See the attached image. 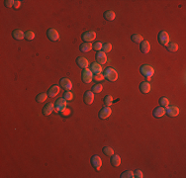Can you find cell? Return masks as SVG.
I'll return each mask as SVG.
<instances>
[{"label": "cell", "mask_w": 186, "mask_h": 178, "mask_svg": "<svg viewBox=\"0 0 186 178\" xmlns=\"http://www.w3.org/2000/svg\"><path fill=\"white\" fill-rule=\"evenodd\" d=\"M140 71H141V74H142L143 76H145V78H146V77L153 76L154 73V69L150 64H143V65H141V67H140Z\"/></svg>", "instance_id": "cell-2"}, {"label": "cell", "mask_w": 186, "mask_h": 178, "mask_svg": "<svg viewBox=\"0 0 186 178\" xmlns=\"http://www.w3.org/2000/svg\"><path fill=\"white\" fill-rule=\"evenodd\" d=\"M104 74L103 73H99V74H94L93 76V80L96 81V82H100V81H102L104 79Z\"/></svg>", "instance_id": "cell-37"}, {"label": "cell", "mask_w": 186, "mask_h": 178, "mask_svg": "<svg viewBox=\"0 0 186 178\" xmlns=\"http://www.w3.org/2000/svg\"><path fill=\"white\" fill-rule=\"evenodd\" d=\"M25 39L28 41H31L33 40V39H35V33H34L33 31H27V32L25 33Z\"/></svg>", "instance_id": "cell-34"}, {"label": "cell", "mask_w": 186, "mask_h": 178, "mask_svg": "<svg viewBox=\"0 0 186 178\" xmlns=\"http://www.w3.org/2000/svg\"><path fill=\"white\" fill-rule=\"evenodd\" d=\"M59 93V85H53L50 87V89L48 90V96L51 98L56 97L57 94Z\"/></svg>", "instance_id": "cell-15"}, {"label": "cell", "mask_w": 186, "mask_h": 178, "mask_svg": "<svg viewBox=\"0 0 186 178\" xmlns=\"http://www.w3.org/2000/svg\"><path fill=\"white\" fill-rule=\"evenodd\" d=\"M76 64L78 66L80 67V69H88V65H89V62L87 59H85V57H78L76 59Z\"/></svg>", "instance_id": "cell-14"}, {"label": "cell", "mask_w": 186, "mask_h": 178, "mask_svg": "<svg viewBox=\"0 0 186 178\" xmlns=\"http://www.w3.org/2000/svg\"><path fill=\"white\" fill-rule=\"evenodd\" d=\"M158 43L161 44V46L166 47V44L169 43V35L165 31H161V32H159L158 36Z\"/></svg>", "instance_id": "cell-4"}, {"label": "cell", "mask_w": 186, "mask_h": 178, "mask_svg": "<svg viewBox=\"0 0 186 178\" xmlns=\"http://www.w3.org/2000/svg\"><path fill=\"white\" fill-rule=\"evenodd\" d=\"M95 59H96V62H98L99 64H104L107 62L106 54L102 51L97 52V54H96V56H95Z\"/></svg>", "instance_id": "cell-11"}, {"label": "cell", "mask_w": 186, "mask_h": 178, "mask_svg": "<svg viewBox=\"0 0 186 178\" xmlns=\"http://www.w3.org/2000/svg\"><path fill=\"white\" fill-rule=\"evenodd\" d=\"M54 109V104L48 103L43 108V114L45 115V116H49V115H51L52 113H53Z\"/></svg>", "instance_id": "cell-19"}, {"label": "cell", "mask_w": 186, "mask_h": 178, "mask_svg": "<svg viewBox=\"0 0 186 178\" xmlns=\"http://www.w3.org/2000/svg\"><path fill=\"white\" fill-rule=\"evenodd\" d=\"M110 162H111V164L113 166L117 167L121 164V158H120L119 155H117V154H113V155L111 156V160H110Z\"/></svg>", "instance_id": "cell-23"}, {"label": "cell", "mask_w": 186, "mask_h": 178, "mask_svg": "<svg viewBox=\"0 0 186 178\" xmlns=\"http://www.w3.org/2000/svg\"><path fill=\"white\" fill-rule=\"evenodd\" d=\"M95 38H96V33L93 32V31H87V32H84L81 35V39L85 43H90Z\"/></svg>", "instance_id": "cell-6"}, {"label": "cell", "mask_w": 186, "mask_h": 178, "mask_svg": "<svg viewBox=\"0 0 186 178\" xmlns=\"http://www.w3.org/2000/svg\"><path fill=\"white\" fill-rule=\"evenodd\" d=\"M102 90H103V86H102L100 83H97V84H95L91 88V91H92L93 93H100Z\"/></svg>", "instance_id": "cell-31"}, {"label": "cell", "mask_w": 186, "mask_h": 178, "mask_svg": "<svg viewBox=\"0 0 186 178\" xmlns=\"http://www.w3.org/2000/svg\"><path fill=\"white\" fill-rule=\"evenodd\" d=\"M103 153L105 154L106 156H112L114 154V150L112 148H110V146H105V148H103Z\"/></svg>", "instance_id": "cell-28"}, {"label": "cell", "mask_w": 186, "mask_h": 178, "mask_svg": "<svg viewBox=\"0 0 186 178\" xmlns=\"http://www.w3.org/2000/svg\"><path fill=\"white\" fill-rule=\"evenodd\" d=\"M90 70L92 71V73H94V74L102 73V65L99 64L98 62H93V64L90 65Z\"/></svg>", "instance_id": "cell-20"}, {"label": "cell", "mask_w": 186, "mask_h": 178, "mask_svg": "<svg viewBox=\"0 0 186 178\" xmlns=\"http://www.w3.org/2000/svg\"><path fill=\"white\" fill-rule=\"evenodd\" d=\"M104 105H105L106 107H110L112 105V103H113V98H112V96H110V95H107L104 97Z\"/></svg>", "instance_id": "cell-29"}, {"label": "cell", "mask_w": 186, "mask_h": 178, "mask_svg": "<svg viewBox=\"0 0 186 178\" xmlns=\"http://www.w3.org/2000/svg\"><path fill=\"white\" fill-rule=\"evenodd\" d=\"M139 88H140V91L142 92L143 94H148L149 92L151 91V84L149 82H146V81H144L140 84L139 86Z\"/></svg>", "instance_id": "cell-17"}, {"label": "cell", "mask_w": 186, "mask_h": 178, "mask_svg": "<svg viewBox=\"0 0 186 178\" xmlns=\"http://www.w3.org/2000/svg\"><path fill=\"white\" fill-rule=\"evenodd\" d=\"M12 37L15 39V40L20 41V40H23V39L25 38V33L22 32L21 30H15V31H13Z\"/></svg>", "instance_id": "cell-21"}, {"label": "cell", "mask_w": 186, "mask_h": 178, "mask_svg": "<svg viewBox=\"0 0 186 178\" xmlns=\"http://www.w3.org/2000/svg\"><path fill=\"white\" fill-rule=\"evenodd\" d=\"M140 49L143 54H149L151 51V44L148 41H143L140 44Z\"/></svg>", "instance_id": "cell-18"}, {"label": "cell", "mask_w": 186, "mask_h": 178, "mask_svg": "<svg viewBox=\"0 0 186 178\" xmlns=\"http://www.w3.org/2000/svg\"><path fill=\"white\" fill-rule=\"evenodd\" d=\"M112 51V44L110 43H105L103 44V47H102V52L104 53H110Z\"/></svg>", "instance_id": "cell-32"}, {"label": "cell", "mask_w": 186, "mask_h": 178, "mask_svg": "<svg viewBox=\"0 0 186 178\" xmlns=\"http://www.w3.org/2000/svg\"><path fill=\"white\" fill-rule=\"evenodd\" d=\"M159 105L163 107V108H166V107L169 105V100L166 97H164V96L163 97H161V99H159Z\"/></svg>", "instance_id": "cell-30"}, {"label": "cell", "mask_w": 186, "mask_h": 178, "mask_svg": "<svg viewBox=\"0 0 186 178\" xmlns=\"http://www.w3.org/2000/svg\"><path fill=\"white\" fill-rule=\"evenodd\" d=\"M121 178H133L134 177V172L131 171V170H127V171H124L121 174Z\"/></svg>", "instance_id": "cell-33"}, {"label": "cell", "mask_w": 186, "mask_h": 178, "mask_svg": "<svg viewBox=\"0 0 186 178\" xmlns=\"http://www.w3.org/2000/svg\"><path fill=\"white\" fill-rule=\"evenodd\" d=\"M134 177H136V178H143L144 177V175H143V172L141 171V170H135L134 171Z\"/></svg>", "instance_id": "cell-38"}, {"label": "cell", "mask_w": 186, "mask_h": 178, "mask_svg": "<svg viewBox=\"0 0 186 178\" xmlns=\"http://www.w3.org/2000/svg\"><path fill=\"white\" fill-rule=\"evenodd\" d=\"M81 79L84 83H90L93 79V73L89 69H84L81 72Z\"/></svg>", "instance_id": "cell-3"}, {"label": "cell", "mask_w": 186, "mask_h": 178, "mask_svg": "<svg viewBox=\"0 0 186 178\" xmlns=\"http://www.w3.org/2000/svg\"><path fill=\"white\" fill-rule=\"evenodd\" d=\"M111 113H112V110L110 109V107H104V108H102L101 110H100V112H99V118H100V119H107V118H108L110 115H111Z\"/></svg>", "instance_id": "cell-13"}, {"label": "cell", "mask_w": 186, "mask_h": 178, "mask_svg": "<svg viewBox=\"0 0 186 178\" xmlns=\"http://www.w3.org/2000/svg\"><path fill=\"white\" fill-rule=\"evenodd\" d=\"M131 40H132L134 43H142L144 41V38L142 35H140V34H134V35L131 37Z\"/></svg>", "instance_id": "cell-27"}, {"label": "cell", "mask_w": 186, "mask_h": 178, "mask_svg": "<svg viewBox=\"0 0 186 178\" xmlns=\"http://www.w3.org/2000/svg\"><path fill=\"white\" fill-rule=\"evenodd\" d=\"M47 36L51 41L56 42L59 39V34L56 30V29H49L48 32H47Z\"/></svg>", "instance_id": "cell-9"}, {"label": "cell", "mask_w": 186, "mask_h": 178, "mask_svg": "<svg viewBox=\"0 0 186 178\" xmlns=\"http://www.w3.org/2000/svg\"><path fill=\"white\" fill-rule=\"evenodd\" d=\"M59 84L65 91H70V89L72 88V83L69 78H62L61 81H59Z\"/></svg>", "instance_id": "cell-12"}, {"label": "cell", "mask_w": 186, "mask_h": 178, "mask_svg": "<svg viewBox=\"0 0 186 178\" xmlns=\"http://www.w3.org/2000/svg\"><path fill=\"white\" fill-rule=\"evenodd\" d=\"M166 49L170 53H175L178 49V44L176 43H168L166 44Z\"/></svg>", "instance_id": "cell-25"}, {"label": "cell", "mask_w": 186, "mask_h": 178, "mask_svg": "<svg viewBox=\"0 0 186 178\" xmlns=\"http://www.w3.org/2000/svg\"><path fill=\"white\" fill-rule=\"evenodd\" d=\"M62 97H64L66 101H71L73 99V94L70 92V91H65L64 93V95H62Z\"/></svg>", "instance_id": "cell-35"}, {"label": "cell", "mask_w": 186, "mask_h": 178, "mask_svg": "<svg viewBox=\"0 0 186 178\" xmlns=\"http://www.w3.org/2000/svg\"><path fill=\"white\" fill-rule=\"evenodd\" d=\"M91 165H92L96 170H100L102 166V159L99 155H93L91 158Z\"/></svg>", "instance_id": "cell-8"}, {"label": "cell", "mask_w": 186, "mask_h": 178, "mask_svg": "<svg viewBox=\"0 0 186 178\" xmlns=\"http://www.w3.org/2000/svg\"><path fill=\"white\" fill-rule=\"evenodd\" d=\"M47 98H48V93H40L37 95L36 101L38 102V103H43V102L46 101Z\"/></svg>", "instance_id": "cell-26"}, {"label": "cell", "mask_w": 186, "mask_h": 178, "mask_svg": "<svg viewBox=\"0 0 186 178\" xmlns=\"http://www.w3.org/2000/svg\"><path fill=\"white\" fill-rule=\"evenodd\" d=\"M91 49H92V44L91 43H82L80 44L79 47V49L82 53H88L89 51H91Z\"/></svg>", "instance_id": "cell-22"}, {"label": "cell", "mask_w": 186, "mask_h": 178, "mask_svg": "<svg viewBox=\"0 0 186 178\" xmlns=\"http://www.w3.org/2000/svg\"><path fill=\"white\" fill-rule=\"evenodd\" d=\"M102 47H103V44H102L101 42H95V43L93 44L92 48L93 49H95L96 52H100L102 49Z\"/></svg>", "instance_id": "cell-36"}, {"label": "cell", "mask_w": 186, "mask_h": 178, "mask_svg": "<svg viewBox=\"0 0 186 178\" xmlns=\"http://www.w3.org/2000/svg\"><path fill=\"white\" fill-rule=\"evenodd\" d=\"M104 18H105L107 21H113L115 18H116V14H115V12L112 11V10H108V11L104 13Z\"/></svg>", "instance_id": "cell-24"}, {"label": "cell", "mask_w": 186, "mask_h": 178, "mask_svg": "<svg viewBox=\"0 0 186 178\" xmlns=\"http://www.w3.org/2000/svg\"><path fill=\"white\" fill-rule=\"evenodd\" d=\"M179 108L176 106H167L165 108V114L170 118H173L178 116L179 114Z\"/></svg>", "instance_id": "cell-7"}, {"label": "cell", "mask_w": 186, "mask_h": 178, "mask_svg": "<svg viewBox=\"0 0 186 178\" xmlns=\"http://www.w3.org/2000/svg\"><path fill=\"white\" fill-rule=\"evenodd\" d=\"M103 74H104V77H105L107 80L112 81V82L118 79V73L116 70L112 69V67H107V69L104 70Z\"/></svg>", "instance_id": "cell-1"}, {"label": "cell", "mask_w": 186, "mask_h": 178, "mask_svg": "<svg viewBox=\"0 0 186 178\" xmlns=\"http://www.w3.org/2000/svg\"><path fill=\"white\" fill-rule=\"evenodd\" d=\"M70 113H71V111H70V109H67V108H65L64 111H62L61 112V115L62 116H64V117H67V116H69Z\"/></svg>", "instance_id": "cell-40"}, {"label": "cell", "mask_w": 186, "mask_h": 178, "mask_svg": "<svg viewBox=\"0 0 186 178\" xmlns=\"http://www.w3.org/2000/svg\"><path fill=\"white\" fill-rule=\"evenodd\" d=\"M164 114H165V108H163V107H161V106L156 107V108H154L153 111V117H156V118H161Z\"/></svg>", "instance_id": "cell-16"}, {"label": "cell", "mask_w": 186, "mask_h": 178, "mask_svg": "<svg viewBox=\"0 0 186 178\" xmlns=\"http://www.w3.org/2000/svg\"><path fill=\"white\" fill-rule=\"evenodd\" d=\"M83 101H84L85 104L87 105H90V104L93 103L94 101V93L91 90L86 91L84 93V96H83Z\"/></svg>", "instance_id": "cell-10"}, {"label": "cell", "mask_w": 186, "mask_h": 178, "mask_svg": "<svg viewBox=\"0 0 186 178\" xmlns=\"http://www.w3.org/2000/svg\"><path fill=\"white\" fill-rule=\"evenodd\" d=\"M66 100L62 97V98H59L56 101V103H54V110L57 112H59L61 113L62 111H64V110L66 108Z\"/></svg>", "instance_id": "cell-5"}, {"label": "cell", "mask_w": 186, "mask_h": 178, "mask_svg": "<svg viewBox=\"0 0 186 178\" xmlns=\"http://www.w3.org/2000/svg\"><path fill=\"white\" fill-rule=\"evenodd\" d=\"M4 5L7 8H11V7H13V5H14V0H5Z\"/></svg>", "instance_id": "cell-39"}, {"label": "cell", "mask_w": 186, "mask_h": 178, "mask_svg": "<svg viewBox=\"0 0 186 178\" xmlns=\"http://www.w3.org/2000/svg\"><path fill=\"white\" fill-rule=\"evenodd\" d=\"M20 5H21V1H19V0H14V5H13V7H14L15 9L19 8Z\"/></svg>", "instance_id": "cell-41"}]
</instances>
